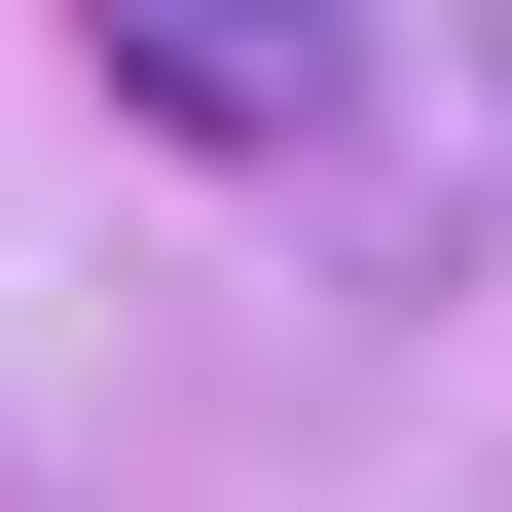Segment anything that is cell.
<instances>
[{"mask_svg": "<svg viewBox=\"0 0 512 512\" xmlns=\"http://www.w3.org/2000/svg\"><path fill=\"white\" fill-rule=\"evenodd\" d=\"M110 110H147V147H330V37H293V0H110Z\"/></svg>", "mask_w": 512, "mask_h": 512, "instance_id": "1", "label": "cell"}]
</instances>
